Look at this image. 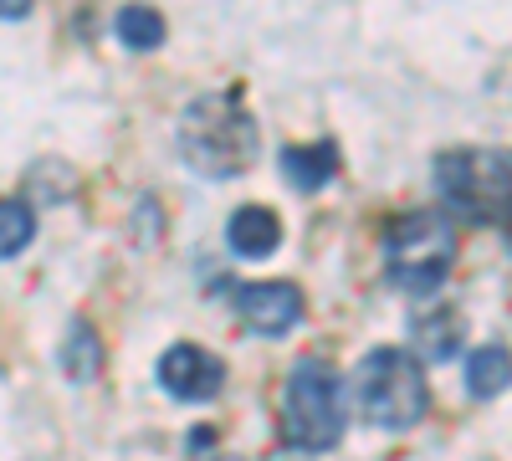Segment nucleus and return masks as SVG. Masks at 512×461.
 I'll return each instance as SVG.
<instances>
[{"mask_svg": "<svg viewBox=\"0 0 512 461\" xmlns=\"http://www.w3.org/2000/svg\"><path fill=\"white\" fill-rule=\"evenodd\" d=\"M180 154L205 180H236L256 159V118L236 88L205 93L180 113Z\"/></svg>", "mask_w": 512, "mask_h": 461, "instance_id": "f257e3e1", "label": "nucleus"}, {"mask_svg": "<svg viewBox=\"0 0 512 461\" xmlns=\"http://www.w3.org/2000/svg\"><path fill=\"white\" fill-rule=\"evenodd\" d=\"M384 277L410 298H431L456 267V226L446 211H405L384 226Z\"/></svg>", "mask_w": 512, "mask_h": 461, "instance_id": "f03ea898", "label": "nucleus"}, {"mask_svg": "<svg viewBox=\"0 0 512 461\" xmlns=\"http://www.w3.org/2000/svg\"><path fill=\"white\" fill-rule=\"evenodd\" d=\"M349 410H344V380L318 354L297 359L282 385V436L297 451H328L344 441Z\"/></svg>", "mask_w": 512, "mask_h": 461, "instance_id": "7ed1b4c3", "label": "nucleus"}, {"mask_svg": "<svg viewBox=\"0 0 512 461\" xmlns=\"http://www.w3.org/2000/svg\"><path fill=\"white\" fill-rule=\"evenodd\" d=\"M354 400L364 410V421L384 426V431H410L425 421L431 410V385L420 374V359H410L405 349H369L354 369Z\"/></svg>", "mask_w": 512, "mask_h": 461, "instance_id": "20e7f679", "label": "nucleus"}, {"mask_svg": "<svg viewBox=\"0 0 512 461\" xmlns=\"http://www.w3.org/2000/svg\"><path fill=\"white\" fill-rule=\"evenodd\" d=\"M436 190L461 216L502 221L507 216V154L502 149H446L436 159Z\"/></svg>", "mask_w": 512, "mask_h": 461, "instance_id": "39448f33", "label": "nucleus"}, {"mask_svg": "<svg viewBox=\"0 0 512 461\" xmlns=\"http://www.w3.org/2000/svg\"><path fill=\"white\" fill-rule=\"evenodd\" d=\"M159 385H164V395H175L185 405H205L226 390V364H221V354H210L200 344H175L159 359Z\"/></svg>", "mask_w": 512, "mask_h": 461, "instance_id": "423d86ee", "label": "nucleus"}, {"mask_svg": "<svg viewBox=\"0 0 512 461\" xmlns=\"http://www.w3.org/2000/svg\"><path fill=\"white\" fill-rule=\"evenodd\" d=\"M236 313L262 339H282L287 328L303 323V292L292 282H246L236 287Z\"/></svg>", "mask_w": 512, "mask_h": 461, "instance_id": "0eeeda50", "label": "nucleus"}, {"mask_svg": "<svg viewBox=\"0 0 512 461\" xmlns=\"http://www.w3.org/2000/svg\"><path fill=\"white\" fill-rule=\"evenodd\" d=\"M226 241H231L236 257L262 262L282 246V221H277V211H267V205H241V211L231 216V226H226Z\"/></svg>", "mask_w": 512, "mask_h": 461, "instance_id": "6e6552de", "label": "nucleus"}, {"mask_svg": "<svg viewBox=\"0 0 512 461\" xmlns=\"http://www.w3.org/2000/svg\"><path fill=\"white\" fill-rule=\"evenodd\" d=\"M333 175H338V144L318 139V144H287V149H282V180H287L292 190L313 195V190H323Z\"/></svg>", "mask_w": 512, "mask_h": 461, "instance_id": "1a4fd4ad", "label": "nucleus"}, {"mask_svg": "<svg viewBox=\"0 0 512 461\" xmlns=\"http://www.w3.org/2000/svg\"><path fill=\"white\" fill-rule=\"evenodd\" d=\"M461 313H451V308H436V313H425L420 323H415V349H420V359H451L456 349H461Z\"/></svg>", "mask_w": 512, "mask_h": 461, "instance_id": "9d476101", "label": "nucleus"}, {"mask_svg": "<svg viewBox=\"0 0 512 461\" xmlns=\"http://www.w3.org/2000/svg\"><path fill=\"white\" fill-rule=\"evenodd\" d=\"M507 390V349L502 344H482L466 359V395L472 400H492Z\"/></svg>", "mask_w": 512, "mask_h": 461, "instance_id": "9b49d317", "label": "nucleus"}, {"mask_svg": "<svg viewBox=\"0 0 512 461\" xmlns=\"http://www.w3.org/2000/svg\"><path fill=\"white\" fill-rule=\"evenodd\" d=\"M62 369H67V380H77V385L98 380V369H103V344H98V333H93L88 323H72L67 344H62Z\"/></svg>", "mask_w": 512, "mask_h": 461, "instance_id": "f8f14e48", "label": "nucleus"}, {"mask_svg": "<svg viewBox=\"0 0 512 461\" xmlns=\"http://www.w3.org/2000/svg\"><path fill=\"white\" fill-rule=\"evenodd\" d=\"M113 31H118V41H123L128 52H154V47H164V16L149 11V6H123L118 21H113Z\"/></svg>", "mask_w": 512, "mask_h": 461, "instance_id": "ddd939ff", "label": "nucleus"}, {"mask_svg": "<svg viewBox=\"0 0 512 461\" xmlns=\"http://www.w3.org/2000/svg\"><path fill=\"white\" fill-rule=\"evenodd\" d=\"M36 236V211L26 200H0V262H11Z\"/></svg>", "mask_w": 512, "mask_h": 461, "instance_id": "4468645a", "label": "nucleus"}, {"mask_svg": "<svg viewBox=\"0 0 512 461\" xmlns=\"http://www.w3.org/2000/svg\"><path fill=\"white\" fill-rule=\"evenodd\" d=\"M0 16H16V21H21V16H26V6H21V0H16V6H0Z\"/></svg>", "mask_w": 512, "mask_h": 461, "instance_id": "2eb2a0df", "label": "nucleus"}, {"mask_svg": "<svg viewBox=\"0 0 512 461\" xmlns=\"http://www.w3.org/2000/svg\"><path fill=\"white\" fill-rule=\"evenodd\" d=\"M216 461H241V456H216Z\"/></svg>", "mask_w": 512, "mask_h": 461, "instance_id": "dca6fc26", "label": "nucleus"}]
</instances>
